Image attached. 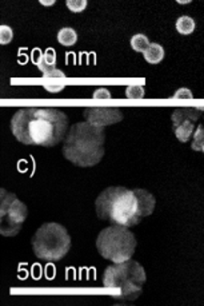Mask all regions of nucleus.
Returning a JSON list of instances; mask_svg holds the SVG:
<instances>
[{
  "label": "nucleus",
  "instance_id": "f257e3e1",
  "mask_svg": "<svg viewBox=\"0 0 204 306\" xmlns=\"http://www.w3.org/2000/svg\"><path fill=\"white\" fill-rule=\"evenodd\" d=\"M11 131L24 145L52 147L67 135L68 117L55 107H24L15 112Z\"/></svg>",
  "mask_w": 204,
  "mask_h": 306
},
{
  "label": "nucleus",
  "instance_id": "f03ea898",
  "mask_svg": "<svg viewBox=\"0 0 204 306\" xmlns=\"http://www.w3.org/2000/svg\"><path fill=\"white\" fill-rule=\"evenodd\" d=\"M104 127L79 122L68 128L63 141V155L79 167H92L104 155Z\"/></svg>",
  "mask_w": 204,
  "mask_h": 306
},
{
  "label": "nucleus",
  "instance_id": "7ed1b4c3",
  "mask_svg": "<svg viewBox=\"0 0 204 306\" xmlns=\"http://www.w3.org/2000/svg\"><path fill=\"white\" fill-rule=\"evenodd\" d=\"M95 209L99 218L110 221L112 225L132 228L143 219L135 191L122 186H111L103 190L95 201Z\"/></svg>",
  "mask_w": 204,
  "mask_h": 306
},
{
  "label": "nucleus",
  "instance_id": "20e7f679",
  "mask_svg": "<svg viewBox=\"0 0 204 306\" xmlns=\"http://www.w3.org/2000/svg\"><path fill=\"white\" fill-rule=\"evenodd\" d=\"M146 272L140 263L128 259L108 266L103 274V285L111 289L112 297L122 301H135L141 294Z\"/></svg>",
  "mask_w": 204,
  "mask_h": 306
},
{
  "label": "nucleus",
  "instance_id": "39448f33",
  "mask_svg": "<svg viewBox=\"0 0 204 306\" xmlns=\"http://www.w3.org/2000/svg\"><path fill=\"white\" fill-rule=\"evenodd\" d=\"M32 249L40 259L56 262L66 257L71 249V237L63 225L48 222L42 225L32 237Z\"/></svg>",
  "mask_w": 204,
  "mask_h": 306
},
{
  "label": "nucleus",
  "instance_id": "423d86ee",
  "mask_svg": "<svg viewBox=\"0 0 204 306\" xmlns=\"http://www.w3.org/2000/svg\"><path fill=\"white\" fill-rule=\"evenodd\" d=\"M96 249L103 258L111 262H124L135 253L136 238L127 226L112 225L99 233Z\"/></svg>",
  "mask_w": 204,
  "mask_h": 306
},
{
  "label": "nucleus",
  "instance_id": "0eeeda50",
  "mask_svg": "<svg viewBox=\"0 0 204 306\" xmlns=\"http://www.w3.org/2000/svg\"><path fill=\"white\" fill-rule=\"evenodd\" d=\"M25 204L5 189L0 191V233L4 237H15L27 219Z\"/></svg>",
  "mask_w": 204,
  "mask_h": 306
},
{
  "label": "nucleus",
  "instance_id": "6e6552de",
  "mask_svg": "<svg viewBox=\"0 0 204 306\" xmlns=\"http://www.w3.org/2000/svg\"><path fill=\"white\" fill-rule=\"evenodd\" d=\"M83 115L86 121L95 126L106 127L123 121V112L117 107H87Z\"/></svg>",
  "mask_w": 204,
  "mask_h": 306
},
{
  "label": "nucleus",
  "instance_id": "1a4fd4ad",
  "mask_svg": "<svg viewBox=\"0 0 204 306\" xmlns=\"http://www.w3.org/2000/svg\"><path fill=\"white\" fill-rule=\"evenodd\" d=\"M136 197H137V202H139V213H140L141 218H146L148 215L154 213L155 209V197L151 194L150 191L143 189H135Z\"/></svg>",
  "mask_w": 204,
  "mask_h": 306
},
{
  "label": "nucleus",
  "instance_id": "9d476101",
  "mask_svg": "<svg viewBox=\"0 0 204 306\" xmlns=\"http://www.w3.org/2000/svg\"><path fill=\"white\" fill-rule=\"evenodd\" d=\"M203 111L204 110H202V108H196V107H180V108H176L175 111L172 112L171 119H172L174 126L179 125L180 122L187 121V119L196 122L202 115H203Z\"/></svg>",
  "mask_w": 204,
  "mask_h": 306
},
{
  "label": "nucleus",
  "instance_id": "9b49d317",
  "mask_svg": "<svg viewBox=\"0 0 204 306\" xmlns=\"http://www.w3.org/2000/svg\"><path fill=\"white\" fill-rule=\"evenodd\" d=\"M194 123H195L194 121H190V119H187V121L180 122L179 125L174 126L175 127L176 138H178L180 142L185 143V142L190 141L191 136H192V134H194L195 130H196V128H195Z\"/></svg>",
  "mask_w": 204,
  "mask_h": 306
},
{
  "label": "nucleus",
  "instance_id": "f8f14e48",
  "mask_svg": "<svg viewBox=\"0 0 204 306\" xmlns=\"http://www.w3.org/2000/svg\"><path fill=\"white\" fill-rule=\"evenodd\" d=\"M143 55L147 63L158 64L164 59V49L159 43H151Z\"/></svg>",
  "mask_w": 204,
  "mask_h": 306
},
{
  "label": "nucleus",
  "instance_id": "ddd939ff",
  "mask_svg": "<svg viewBox=\"0 0 204 306\" xmlns=\"http://www.w3.org/2000/svg\"><path fill=\"white\" fill-rule=\"evenodd\" d=\"M58 40L59 43L66 47H71L73 44L78 42V34L73 28L69 27H64L58 32Z\"/></svg>",
  "mask_w": 204,
  "mask_h": 306
},
{
  "label": "nucleus",
  "instance_id": "4468645a",
  "mask_svg": "<svg viewBox=\"0 0 204 306\" xmlns=\"http://www.w3.org/2000/svg\"><path fill=\"white\" fill-rule=\"evenodd\" d=\"M176 29L181 35H190L195 31V20L190 16H180L176 20Z\"/></svg>",
  "mask_w": 204,
  "mask_h": 306
},
{
  "label": "nucleus",
  "instance_id": "2eb2a0df",
  "mask_svg": "<svg viewBox=\"0 0 204 306\" xmlns=\"http://www.w3.org/2000/svg\"><path fill=\"white\" fill-rule=\"evenodd\" d=\"M150 44H151L150 40H148V38H147L146 35L136 34L132 36L131 47L135 50L136 52H144Z\"/></svg>",
  "mask_w": 204,
  "mask_h": 306
},
{
  "label": "nucleus",
  "instance_id": "dca6fc26",
  "mask_svg": "<svg viewBox=\"0 0 204 306\" xmlns=\"http://www.w3.org/2000/svg\"><path fill=\"white\" fill-rule=\"evenodd\" d=\"M204 145V121L199 123V126L196 127L194 132V141H192V150L194 151H202V147Z\"/></svg>",
  "mask_w": 204,
  "mask_h": 306
},
{
  "label": "nucleus",
  "instance_id": "f3484780",
  "mask_svg": "<svg viewBox=\"0 0 204 306\" xmlns=\"http://www.w3.org/2000/svg\"><path fill=\"white\" fill-rule=\"evenodd\" d=\"M126 97L128 99H141L144 98V88L140 84H131L126 88Z\"/></svg>",
  "mask_w": 204,
  "mask_h": 306
},
{
  "label": "nucleus",
  "instance_id": "a211bd4d",
  "mask_svg": "<svg viewBox=\"0 0 204 306\" xmlns=\"http://www.w3.org/2000/svg\"><path fill=\"white\" fill-rule=\"evenodd\" d=\"M66 4L71 12H83L87 8V0H66Z\"/></svg>",
  "mask_w": 204,
  "mask_h": 306
},
{
  "label": "nucleus",
  "instance_id": "6ab92c4d",
  "mask_svg": "<svg viewBox=\"0 0 204 306\" xmlns=\"http://www.w3.org/2000/svg\"><path fill=\"white\" fill-rule=\"evenodd\" d=\"M14 38V31L10 26H1L0 27V43L8 44Z\"/></svg>",
  "mask_w": 204,
  "mask_h": 306
},
{
  "label": "nucleus",
  "instance_id": "aec40b11",
  "mask_svg": "<svg viewBox=\"0 0 204 306\" xmlns=\"http://www.w3.org/2000/svg\"><path fill=\"white\" fill-rule=\"evenodd\" d=\"M43 60L49 66H55L56 64V55L52 49H48L43 53Z\"/></svg>",
  "mask_w": 204,
  "mask_h": 306
},
{
  "label": "nucleus",
  "instance_id": "412c9836",
  "mask_svg": "<svg viewBox=\"0 0 204 306\" xmlns=\"http://www.w3.org/2000/svg\"><path fill=\"white\" fill-rule=\"evenodd\" d=\"M174 98H176V99H191V98H194V94L191 93V90H188V88H179L174 94Z\"/></svg>",
  "mask_w": 204,
  "mask_h": 306
},
{
  "label": "nucleus",
  "instance_id": "4be33fe9",
  "mask_svg": "<svg viewBox=\"0 0 204 306\" xmlns=\"http://www.w3.org/2000/svg\"><path fill=\"white\" fill-rule=\"evenodd\" d=\"M93 98L95 99H110L111 93L108 91L107 88H97L96 91H93Z\"/></svg>",
  "mask_w": 204,
  "mask_h": 306
},
{
  "label": "nucleus",
  "instance_id": "5701e85b",
  "mask_svg": "<svg viewBox=\"0 0 204 306\" xmlns=\"http://www.w3.org/2000/svg\"><path fill=\"white\" fill-rule=\"evenodd\" d=\"M56 0H39V3L42 5H45V7H49V5H54Z\"/></svg>",
  "mask_w": 204,
  "mask_h": 306
},
{
  "label": "nucleus",
  "instance_id": "b1692460",
  "mask_svg": "<svg viewBox=\"0 0 204 306\" xmlns=\"http://www.w3.org/2000/svg\"><path fill=\"white\" fill-rule=\"evenodd\" d=\"M192 0H176V3H179V4H190Z\"/></svg>",
  "mask_w": 204,
  "mask_h": 306
},
{
  "label": "nucleus",
  "instance_id": "393cba45",
  "mask_svg": "<svg viewBox=\"0 0 204 306\" xmlns=\"http://www.w3.org/2000/svg\"><path fill=\"white\" fill-rule=\"evenodd\" d=\"M202 151H203V153H204V145H203V147H202Z\"/></svg>",
  "mask_w": 204,
  "mask_h": 306
}]
</instances>
